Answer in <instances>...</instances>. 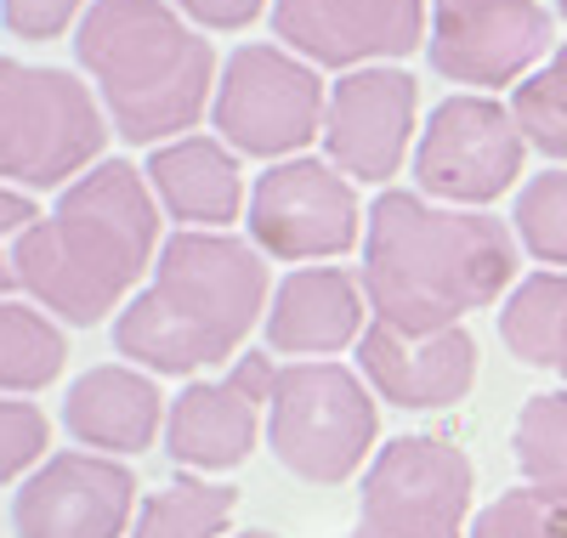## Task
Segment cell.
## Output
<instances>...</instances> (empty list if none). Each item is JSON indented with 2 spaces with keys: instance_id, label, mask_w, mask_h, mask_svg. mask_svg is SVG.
Instances as JSON below:
<instances>
[{
  "instance_id": "obj_1",
  "label": "cell",
  "mask_w": 567,
  "mask_h": 538,
  "mask_svg": "<svg viewBox=\"0 0 567 538\" xmlns=\"http://www.w3.org/2000/svg\"><path fill=\"white\" fill-rule=\"evenodd\" d=\"M363 296L369 312L432 334L494 307L516 283V232L488 210L437 205L425 193L386 187L363 221Z\"/></svg>"
},
{
  "instance_id": "obj_2",
  "label": "cell",
  "mask_w": 567,
  "mask_h": 538,
  "mask_svg": "<svg viewBox=\"0 0 567 538\" xmlns=\"http://www.w3.org/2000/svg\"><path fill=\"white\" fill-rule=\"evenodd\" d=\"M159 199L148 170L103 159L74 176L58 205L18 238V283L52 318L91 329L125 312V296L159 261Z\"/></svg>"
},
{
  "instance_id": "obj_3",
  "label": "cell",
  "mask_w": 567,
  "mask_h": 538,
  "mask_svg": "<svg viewBox=\"0 0 567 538\" xmlns=\"http://www.w3.org/2000/svg\"><path fill=\"white\" fill-rule=\"evenodd\" d=\"M272 307V272L250 238L182 227L165 238L148 289H136L114 318V352L154 374H199L239 358Z\"/></svg>"
},
{
  "instance_id": "obj_4",
  "label": "cell",
  "mask_w": 567,
  "mask_h": 538,
  "mask_svg": "<svg viewBox=\"0 0 567 538\" xmlns=\"http://www.w3.org/2000/svg\"><path fill=\"white\" fill-rule=\"evenodd\" d=\"M74 58L131 148L187 136L210 114L221 80L216 45L171 0H91L74 29Z\"/></svg>"
},
{
  "instance_id": "obj_5",
  "label": "cell",
  "mask_w": 567,
  "mask_h": 538,
  "mask_svg": "<svg viewBox=\"0 0 567 538\" xmlns=\"http://www.w3.org/2000/svg\"><path fill=\"white\" fill-rule=\"evenodd\" d=\"M109 108L80 74L0 58V187H69L109 148Z\"/></svg>"
},
{
  "instance_id": "obj_6",
  "label": "cell",
  "mask_w": 567,
  "mask_h": 538,
  "mask_svg": "<svg viewBox=\"0 0 567 538\" xmlns=\"http://www.w3.org/2000/svg\"><path fill=\"white\" fill-rule=\"evenodd\" d=\"M381 436V403L358 369L329 363V358H301L284 363L272 403H267V443L272 459L312 482V487H341L363 470Z\"/></svg>"
},
{
  "instance_id": "obj_7",
  "label": "cell",
  "mask_w": 567,
  "mask_h": 538,
  "mask_svg": "<svg viewBox=\"0 0 567 538\" xmlns=\"http://www.w3.org/2000/svg\"><path fill=\"white\" fill-rule=\"evenodd\" d=\"M323 108H329V85L307 58H296L278 40H245L221 63L210 125L221 131L233 154L278 165L307 154L323 136Z\"/></svg>"
},
{
  "instance_id": "obj_8",
  "label": "cell",
  "mask_w": 567,
  "mask_h": 538,
  "mask_svg": "<svg viewBox=\"0 0 567 538\" xmlns=\"http://www.w3.org/2000/svg\"><path fill=\"white\" fill-rule=\"evenodd\" d=\"M471 494L477 465L454 436H392L363 470L352 538H471Z\"/></svg>"
},
{
  "instance_id": "obj_9",
  "label": "cell",
  "mask_w": 567,
  "mask_h": 538,
  "mask_svg": "<svg viewBox=\"0 0 567 538\" xmlns=\"http://www.w3.org/2000/svg\"><path fill=\"white\" fill-rule=\"evenodd\" d=\"M528 136L516 131L511 103L488 91H454L425 114L414 142V187L437 205L483 210L516 187Z\"/></svg>"
},
{
  "instance_id": "obj_10",
  "label": "cell",
  "mask_w": 567,
  "mask_h": 538,
  "mask_svg": "<svg viewBox=\"0 0 567 538\" xmlns=\"http://www.w3.org/2000/svg\"><path fill=\"white\" fill-rule=\"evenodd\" d=\"M245 221H250V244L261 256L318 267V261H336V256L358 250L369 216L358 205L352 176H341L318 154H296V159H278L256 176Z\"/></svg>"
},
{
  "instance_id": "obj_11",
  "label": "cell",
  "mask_w": 567,
  "mask_h": 538,
  "mask_svg": "<svg viewBox=\"0 0 567 538\" xmlns=\"http://www.w3.org/2000/svg\"><path fill=\"white\" fill-rule=\"evenodd\" d=\"M556 40L545 0H432L425 58L454 85H523Z\"/></svg>"
},
{
  "instance_id": "obj_12",
  "label": "cell",
  "mask_w": 567,
  "mask_h": 538,
  "mask_svg": "<svg viewBox=\"0 0 567 538\" xmlns=\"http://www.w3.org/2000/svg\"><path fill=\"white\" fill-rule=\"evenodd\" d=\"M272 34L312 69H374L414 58L432 34V0H272Z\"/></svg>"
},
{
  "instance_id": "obj_13",
  "label": "cell",
  "mask_w": 567,
  "mask_h": 538,
  "mask_svg": "<svg viewBox=\"0 0 567 538\" xmlns=\"http://www.w3.org/2000/svg\"><path fill=\"white\" fill-rule=\"evenodd\" d=\"M420 131V80L398 63H374L352 69L329 85V108H323V159L341 176L381 187L403 170L409 142Z\"/></svg>"
},
{
  "instance_id": "obj_14",
  "label": "cell",
  "mask_w": 567,
  "mask_h": 538,
  "mask_svg": "<svg viewBox=\"0 0 567 538\" xmlns=\"http://www.w3.org/2000/svg\"><path fill=\"white\" fill-rule=\"evenodd\" d=\"M136 476L114 454L69 448L34 465L12 499L18 538H131Z\"/></svg>"
},
{
  "instance_id": "obj_15",
  "label": "cell",
  "mask_w": 567,
  "mask_h": 538,
  "mask_svg": "<svg viewBox=\"0 0 567 538\" xmlns=\"http://www.w3.org/2000/svg\"><path fill=\"white\" fill-rule=\"evenodd\" d=\"M278 352H245L233 363L227 380H194L182 385V397L171 403V420H165V454L182 465V470H233L245 465L261 443V414L272 403V385H278V369L272 363Z\"/></svg>"
},
{
  "instance_id": "obj_16",
  "label": "cell",
  "mask_w": 567,
  "mask_h": 538,
  "mask_svg": "<svg viewBox=\"0 0 567 538\" xmlns=\"http://www.w3.org/2000/svg\"><path fill=\"white\" fill-rule=\"evenodd\" d=\"M358 374L369 391L392 408H454L477 385V340L465 323L432 329V334H403L381 318H369L358 340Z\"/></svg>"
},
{
  "instance_id": "obj_17",
  "label": "cell",
  "mask_w": 567,
  "mask_h": 538,
  "mask_svg": "<svg viewBox=\"0 0 567 538\" xmlns=\"http://www.w3.org/2000/svg\"><path fill=\"white\" fill-rule=\"evenodd\" d=\"M363 278L347 267H290L267 307V352L278 358H336L363 340Z\"/></svg>"
},
{
  "instance_id": "obj_18",
  "label": "cell",
  "mask_w": 567,
  "mask_h": 538,
  "mask_svg": "<svg viewBox=\"0 0 567 538\" xmlns=\"http://www.w3.org/2000/svg\"><path fill=\"white\" fill-rule=\"evenodd\" d=\"M142 170H148V187H154L159 210L187 221V227L227 232V221H239L250 210L239 154H233L221 136H194L187 131L176 142H159Z\"/></svg>"
},
{
  "instance_id": "obj_19",
  "label": "cell",
  "mask_w": 567,
  "mask_h": 538,
  "mask_svg": "<svg viewBox=\"0 0 567 538\" xmlns=\"http://www.w3.org/2000/svg\"><path fill=\"white\" fill-rule=\"evenodd\" d=\"M63 420L91 454L125 459V454L154 448V436L171 420V403L159 397V385L136 363H97L69 385Z\"/></svg>"
},
{
  "instance_id": "obj_20",
  "label": "cell",
  "mask_w": 567,
  "mask_h": 538,
  "mask_svg": "<svg viewBox=\"0 0 567 538\" xmlns=\"http://www.w3.org/2000/svg\"><path fill=\"white\" fill-rule=\"evenodd\" d=\"M499 340L523 369H550L567 385V272H534L499 307Z\"/></svg>"
},
{
  "instance_id": "obj_21",
  "label": "cell",
  "mask_w": 567,
  "mask_h": 538,
  "mask_svg": "<svg viewBox=\"0 0 567 538\" xmlns=\"http://www.w3.org/2000/svg\"><path fill=\"white\" fill-rule=\"evenodd\" d=\"M63 363L69 340L58 318L34 301L0 296V397H34L63 374Z\"/></svg>"
},
{
  "instance_id": "obj_22",
  "label": "cell",
  "mask_w": 567,
  "mask_h": 538,
  "mask_svg": "<svg viewBox=\"0 0 567 538\" xmlns=\"http://www.w3.org/2000/svg\"><path fill=\"white\" fill-rule=\"evenodd\" d=\"M233 510H239V487L205 482V476H176L142 499L131 538H221Z\"/></svg>"
},
{
  "instance_id": "obj_23",
  "label": "cell",
  "mask_w": 567,
  "mask_h": 538,
  "mask_svg": "<svg viewBox=\"0 0 567 538\" xmlns=\"http://www.w3.org/2000/svg\"><path fill=\"white\" fill-rule=\"evenodd\" d=\"M511 114H516V131L528 136V148L567 165V40L511 91Z\"/></svg>"
},
{
  "instance_id": "obj_24",
  "label": "cell",
  "mask_w": 567,
  "mask_h": 538,
  "mask_svg": "<svg viewBox=\"0 0 567 538\" xmlns=\"http://www.w3.org/2000/svg\"><path fill=\"white\" fill-rule=\"evenodd\" d=\"M511 454L528 482L567 487V391H539L511 425Z\"/></svg>"
},
{
  "instance_id": "obj_25",
  "label": "cell",
  "mask_w": 567,
  "mask_h": 538,
  "mask_svg": "<svg viewBox=\"0 0 567 538\" xmlns=\"http://www.w3.org/2000/svg\"><path fill=\"white\" fill-rule=\"evenodd\" d=\"M471 538H567V487L550 482L511 487L488 510H477Z\"/></svg>"
},
{
  "instance_id": "obj_26",
  "label": "cell",
  "mask_w": 567,
  "mask_h": 538,
  "mask_svg": "<svg viewBox=\"0 0 567 538\" xmlns=\"http://www.w3.org/2000/svg\"><path fill=\"white\" fill-rule=\"evenodd\" d=\"M511 232L534 261L567 267V170H539L523 193H516Z\"/></svg>"
},
{
  "instance_id": "obj_27",
  "label": "cell",
  "mask_w": 567,
  "mask_h": 538,
  "mask_svg": "<svg viewBox=\"0 0 567 538\" xmlns=\"http://www.w3.org/2000/svg\"><path fill=\"white\" fill-rule=\"evenodd\" d=\"M45 448H52V420H45L34 403L0 397V487L52 459Z\"/></svg>"
},
{
  "instance_id": "obj_28",
  "label": "cell",
  "mask_w": 567,
  "mask_h": 538,
  "mask_svg": "<svg viewBox=\"0 0 567 538\" xmlns=\"http://www.w3.org/2000/svg\"><path fill=\"white\" fill-rule=\"evenodd\" d=\"M85 12H91V0H0V23L18 40H58L80 29Z\"/></svg>"
},
{
  "instance_id": "obj_29",
  "label": "cell",
  "mask_w": 567,
  "mask_h": 538,
  "mask_svg": "<svg viewBox=\"0 0 567 538\" xmlns=\"http://www.w3.org/2000/svg\"><path fill=\"white\" fill-rule=\"evenodd\" d=\"M40 221V205H34V193L23 187H0V296H12L18 283V238Z\"/></svg>"
},
{
  "instance_id": "obj_30",
  "label": "cell",
  "mask_w": 567,
  "mask_h": 538,
  "mask_svg": "<svg viewBox=\"0 0 567 538\" xmlns=\"http://www.w3.org/2000/svg\"><path fill=\"white\" fill-rule=\"evenodd\" d=\"M171 7L210 34H233V29H250L261 12H272V0H171Z\"/></svg>"
},
{
  "instance_id": "obj_31",
  "label": "cell",
  "mask_w": 567,
  "mask_h": 538,
  "mask_svg": "<svg viewBox=\"0 0 567 538\" xmlns=\"http://www.w3.org/2000/svg\"><path fill=\"white\" fill-rule=\"evenodd\" d=\"M233 538H278V532H267V527H250V532H233Z\"/></svg>"
},
{
  "instance_id": "obj_32",
  "label": "cell",
  "mask_w": 567,
  "mask_h": 538,
  "mask_svg": "<svg viewBox=\"0 0 567 538\" xmlns=\"http://www.w3.org/2000/svg\"><path fill=\"white\" fill-rule=\"evenodd\" d=\"M556 12H561V18H567V0H556Z\"/></svg>"
}]
</instances>
